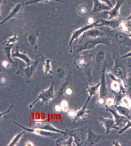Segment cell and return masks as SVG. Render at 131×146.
<instances>
[{
  "mask_svg": "<svg viewBox=\"0 0 131 146\" xmlns=\"http://www.w3.org/2000/svg\"><path fill=\"white\" fill-rule=\"evenodd\" d=\"M115 64L112 69L111 72L117 78L122 80L124 82V86L128 77L127 71L130 65L126 63L125 60L122 61V58L120 57L119 58L115 57Z\"/></svg>",
  "mask_w": 131,
  "mask_h": 146,
  "instance_id": "8992f818",
  "label": "cell"
},
{
  "mask_svg": "<svg viewBox=\"0 0 131 146\" xmlns=\"http://www.w3.org/2000/svg\"><path fill=\"white\" fill-rule=\"evenodd\" d=\"M76 111H75L73 109H70L68 111V115L73 120L76 116Z\"/></svg>",
  "mask_w": 131,
  "mask_h": 146,
  "instance_id": "8d00e7d4",
  "label": "cell"
},
{
  "mask_svg": "<svg viewBox=\"0 0 131 146\" xmlns=\"http://www.w3.org/2000/svg\"><path fill=\"white\" fill-rule=\"evenodd\" d=\"M19 38L17 36V33H15L12 37L9 38L7 40L5 41L3 43V45H7L11 44H15L19 40Z\"/></svg>",
  "mask_w": 131,
  "mask_h": 146,
  "instance_id": "4dcf8cb0",
  "label": "cell"
},
{
  "mask_svg": "<svg viewBox=\"0 0 131 146\" xmlns=\"http://www.w3.org/2000/svg\"><path fill=\"white\" fill-rule=\"evenodd\" d=\"M105 107L106 111L110 112L113 115L116 126L122 128L125 127L126 123V120L127 118L124 116L121 115L114 109L109 108L108 106L106 105Z\"/></svg>",
  "mask_w": 131,
  "mask_h": 146,
  "instance_id": "2e32d148",
  "label": "cell"
},
{
  "mask_svg": "<svg viewBox=\"0 0 131 146\" xmlns=\"http://www.w3.org/2000/svg\"><path fill=\"white\" fill-rule=\"evenodd\" d=\"M129 75L131 76V72H130V73L129 74Z\"/></svg>",
  "mask_w": 131,
  "mask_h": 146,
  "instance_id": "f907efd6",
  "label": "cell"
},
{
  "mask_svg": "<svg viewBox=\"0 0 131 146\" xmlns=\"http://www.w3.org/2000/svg\"><path fill=\"white\" fill-rule=\"evenodd\" d=\"M102 3H105L106 4H107V5L108 6L110 7L111 8L113 7V5L111 0H99Z\"/></svg>",
  "mask_w": 131,
  "mask_h": 146,
  "instance_id": "74e56055",
  "label": "cell"
},
{
  "mask_svg": "<svg viewBox=\"0 0 131 146\" xmlns=\"http://www.w3.org/2000/svg\"><path fill=\"white\" fill-rule=\"evenodd\" d=\"M127 96L128 97V98H129L131 100V92L130 94H129L128 95V96Z\"/></svg>",
  "mask_w": 131,
  "mask_h": 146,
  "instance_id": "7dc6e473",
  "label": "cell"
},
{
  "mask_svg": "<svg viewBox=\"0 0 131 146\" xmlns=\"http://www.w3.org/2000/svg\"><path fill=\"white\" fill-rule=\"evenodd\" d=\"M125 0H116V5L110 10L106 11L104 14L108 15L107 20L115 19L120 16V9L122 5L125 3Z\"/></svg>",
  "mask_w": 131,
  "mask_h": 146,
  "instance_id": "9a60e30c",
  "label": "cell"
},
{
  "mask_svg": "<svg viewBox=\"0 0 131 146\" xmlns=\"http://www.w3.org/2000/svg\"><path fill=\"white\" fill-rule=\"evenodd\" d=\"M120 143L119 141L118 140H115L112 142V145L114 146H121V145H120Z\"/></svg>",
  "mask_w": 131,
  "mask_h": 146,
  "instance_id": "60d3db41",
  "label": "cell"
},
{
  "mask_svg": "<svg viewBox=\"0 0 131 146\" xmlns=\"http://www.w3.org/2000/svg\"><path fill=\"white\" fill-rule=\"evenodd\" d=\"M12 58L16 57L19 58L23 60L25 62L27 66H30L34 63V61L31 60L27 54L26 52H23L21 53L19 51V47L17 46L15 52H12L11 54Z\"/></svg>",
  "mask_w": 131,
  "mask_h": 146,
  "instance_id": "44dd1931",
  "label": "cell"
},
{
  "mask_svg": "<svg viewBox=\"0 0 131 146\" xmlns=\"http://www.w3.org/2000/svg\"><path fill=\"white\" fill-rule=\"evenodd\" d=\"M93 7L91 11V14L92 15H98L100 13L103 11H108L110 10L112 8L106 5L104 3H102L99 0H93Z\"/></svg>",
  "mask_w": 131,
  "mask_h": 146,
  "instance_id": "d6986e66",
  "label": "cell"
},
{
  "mask_svg": "<svg viewBox=\"0 0 131 146\" xmlns=\"http://www.w3.org/2000/svg\"><path fill=\"white\" fill-rule=\"evenodd\" d=\"M103 44L110 46V41L108 38L101 36L96 38H92L86 37L78 44L72 46V53L73 55L76 56L78 53L84 51L92 49L96 46L99 44Z\"/></svg>",
  "mask_w": 131,
  "mask_h": 146,
  "instance_id": "7a4b0ae2",
  "label": "cell"
},
{
  "mask_svg": "<svg viewBox=\"0 0 131 146\" xmlns=\"http://www.w3.org/2000/svg\"><path fill=\"white\" fill-rule=\"evenodd\" d=\"M13 123L14 124L17 125L19 127L24 129L25 131L30 133H32L37 135L49 137L52 138L53 139H57L59 138L61 136V133H60L53 132V131H47V130H42V129H35V128H29L26 127L20 124L19 123L13 121Z\"/></svg>",
  "mask_w": 131,
  "mask_h": 146,
  "instance_id": "8fae6325",
  "label": "cell"
},
{
  "mask_svg": "<svg viewBox=\"0 0 131 146\" xmlns=\"http://www.w3.org/2000/svg\"><path fill=\"white\" fill-rule=\"evenodd\" d=\"M126 124L125 125V126L124 127L121 129L120 130L118 131V133L122 134L125 131H126L130 128H131V120H129L126 119Z\"/></svg>",
  "mask_w": 131,
  "mask_h": 146,
  "instance_id": "836d02e7",
  "label": "cell"
},
{
  "mask_svg": "<svg viewBox=\"0 0 131 146\" xmlns=\"http://www.w3.org/2000/svg\"><path fill=\"white\" fill-rule=\"evenodd\" d=\"M100 76L101 85L100 87L99 96L98 104L101 105L105 102V100L108 98L109 93L107 88L106 78V64H104Z\"/></svg>",
  "mask_w": 131,
  "mask_h": 146,
  "instance_id": "9c48e42d",
  "label": "cell"
},
{
  "mask_svg": "<svg viewBox=\"0 0 131 146\" xmlns=\"http://www.w3.org/2000/svg\"><path fill=\"white\" fill-rule=\"evenodd\" d=\"M98 119L101 125L106 128V135H108L109 133L112 129H116L118 130H121L120 128L116 126L115 119L112 117L106 118L101 116L99 117Z\"/></svg>",
  "mask_w": 131,
  "mask_h": 146,
  "instance_id": "5bb4252c",
  "label": "cell"
},
{
  "mask_svg": "<svg viewBox=\"0 0 131 146\" xmlns=\"http://www.w3.org/2000/svg\"><path fill=\"white\" fill-rule=\"evenodd\" d=\"M82 54L78 53L76 55L74 64L78 69L83 71L87 75L88 80L91 82L92 63L90 56L83 52Z\"/></svg>",
  "mask_w": 131,
  "mask_h": 146,
  "instance_id": "3957f363",
  "label": "cell"
},
{
  "mask_svg": "<svg viewBox=\"0 0 131 146\" xmlns=\"http://www.w3.org/2000/svg\"><path fill=\"white\" fill-rule=\"evenodd\" d=\"M25 146H33L34 145L32 142L31 141H28L26 142L25 143Z\"/></svg>",
  "mask_w": 131,
  "mask_h": 146,
  "instance_id": "ee69618b",
  "label": "cell"
},
{
  "mask_svg": "<svg viewBox=\"0 0 131 146\" xmlns=\"http://www.w3.org/2000/svg\"><path fill=\"white\" fill-rule=\"evenodd\" d=\"M43 63V70H44L45 75L50 73L51 74L52 73V65L51 64V60L50 59H47L45 61H44Z\"/></svg>",
  "mask_w": 131,
  "mask_h": 146,
  "instance_id": "83f0119b",
  "label": "cell"
},
{
  "mask_svg": "<svg viewBox=\"0 0 131 146\" xmlns=\"http://www.w3.org/2000/svg\"><path fill=\"white\" fill-rule=\"evenodd\" d=\"M55 111H57V112H60V111L62 110L60 106L59 105H56L55 106Z\"/></svg>",
  "mask_w": 131,
  "mask_h": 146,
  "instance_id": "7bdbcfd3",
  "label": "cell"
},
{
  "mask_svg": "<svg viewBox=\"0 0 131 146\" xmlns=\"http://www.w3.org/2000/svg\"><path fill=\"white\" fill-rule=\"evenodd\" d=\"M125 20H131V14L127 18L125 19Z\"/></svg>",
  "mask_w": 131,
  "mask_h": 146,
  "instance_id": "bcb514c9",
  "label": "cell"
},
{
  "mask_svg": "<svg viewBox=\"0 0 131 146\" xmlns=\"http://www.w3.org/2000/svg\"><path fill=\"white\" fill-rule=\"evenodd\" d=\"M65 93L67 95L70 96L72 94V90L70 88H68L66 89V91H65Z\"/></svg>",
  "mask_w": 131,
  "mask_h": 146,
  "instance_id": "f35d334b",
  "label": "cell"
},
{
  "mask_svg": "<svg viewBox=\"0 0 131 146\" xmlns=\"http://www.w3.org/2000/svg\"><path fill=\"white\" fill-rule=\"evenodd\" d=\"M25 5L24 3L22 2L16 3L12 7L8 16L1 22V25L12 18L21 19L22 17V12L25 7Z\"/></svg>",
  "mask_w": 131,
  "mask_h": 146,
  "instance_id": "7c38bea8",
  "label": "cell"
},
{
  "mask_svg": "<svg viewBox=\"0 0 131 146\" xmlns=\"http://www.w3.org/2000/svg\"><path fill=\"white\" fill-rule=\"evenodd\" d=\"M91 98V97L89 96L84 105L82 108L78 109V111H76V116L73 120V122H75L77 120H81V119L85 120L86 119L87 115L90 113V111L87 110V108Z\"/></svg>",
  "mask_w": 131,
  "mask_h": 146,
  "instance_id": "ffe728a7",
  "label": "cell"
},
{
  "mask_svg": "<svg viewBox=\"0 0 131 146\" xmlns=\"http://www.w3.org/2000/svg\"><path fill=\"white\" fill-rule=\"evenodd\" d=\"M60 106L63 112H68L69 111V104L68 101L66 100H63L60 103Z\"/></svg>",
  "mask_w": 131,
  "mask_h": 146,
  "instance_id": "e575fe53",
  "label": "cell"
},
{
  "mask_svg": "<svg viewBox=\"0 0 131 146\" xmlns=\"http://www.w3.org/2000/svg\"><path fill=\"white\" fill-rule=\"evenodd\" d=\"M74 139L72 137H69L68 140L60 139L55 142V145L57 146H72Z\"/></svg>",
  "mask_w": 131,
  "mask_h": 146,
  "instance_id": "484cf974",
  "label": "cell"
},
{
  "mask_svg": "<svg viewBox=\"0 0 131 146\" xmlns=\"http://www.w3.org/2000/svg\"><path fill=\"white\" fill-rule=\"evenodd\" d=\"M105 35L106 34L100 30L94 28L84 32L82 37L79 42H81L86 37L96 38L101 36H105Z\"/></svg>",
  "mask_w": 131,
  "mask_h": 146,
  "instance_id": "7402d4cb",
  "label": "cell"
},
{
  "mask_svg": "<svg viewBox=\"0 0 131 146\" xmlns=\"http://www.w3.org/2000/svg\"><path fill=\"white\" fill-rule=\"evenodd\" d=\"M115 104V101L114 98H107L106 99V105L108 106H110L112 105Z\"/></svg>",
  "mask_w": 131,
  "mask_h": 146,
  "instance_id": "d590c367",
  "label": "cell"
},
{
  "mask_svg": "<svg viewBox=\"0 0 131 146\" xmlns=\"http://www.w3.org/2000/svg\"><path fill=\"white\" fill-rule=\"evenodd\" d=\"M101 85V82L97 84H90L86 88V92L89 94L90 96L92 97L97 95Z\"/></svg>",
  "mask_w": 131,
  "mask_h": 146,
  "instance_id": "cb8c5ba5",
  "label": "cell"
},
{
  "mask_svg": "<svg viewBox=\"0 0 131 146\" xmlns=\"http://www.w3.org/2000/svg\"><path fill=\"white\" fill-rule=\"evenodd\" d=\"M106 57V53L103 50L99 51L96 54L95 61L97 64H100L104 62Z\"/></svg>",
  "mask_w": 131,
  "mask_h": 146,
  "instance_id": "f1b7e54d",
  "label": "cell"
},
{
  "mask_svg": "<svg viewBox=\"0 0 131 146\" xmlns=\"http://www.w3.org/2000/svg\"><path fill=\"white\" fill-rule=\"evenodd\" d=\"M114 106H115L116 111L120 114L126 117L128 119H130V113L131 111L130 108L121 105H116L114 104Z\"/></svg>",
  "mask_w": 131,
  "mask_h": 146,
  "instance_id": "d4e9b609",
  "label": "cell"
},
{
  "mask_svg": "<svg viewBox=\"0 0 131 146\" xmlns=\"http://www.w3.org/2000/svg\"><path fill=\"white\" fill-rule=\"evenodd\" d=\"M128 36L131 39V33H128Z\"/></svg>",
  "mask_w": 131,
  "mask_h": 146,
  "instance_id": "c3c4849f",
  "label": "cell"
},
{
  "mask_svg": "<svg viewBox=\"0 0 131 146\" xmlns=\"http://www.w3.org/2000/svg\"><path fill=\"white\" fill-rule=\"evenodd\" d=\"M102 25V22L101 19H98L95 22L90 23L89 24L84 25L82 27L80 28L77 29V30H75L72 32L71 38H70V41L69 42V45L70 47V53H72V43L74 41L76 40L77 41L79 37L82 35V34H83L84 32L90 29L98 27H101Z\"/></svg>",
  "mask_w": 131,
  "mask_h": 146,
  "instance_id": "52a82bcc",
  "label": "cell"
},
{
  "mask_svg": "<svg viewBox=\"0 0 131 146\" xmlns=\"http://www.w3.org/2000/svg\"><path fill=\"white\" fill-rule=\"evenodd\" d=\"M115 39L121 43H125L127 44L128 43L130 44L131 42V39L128 35L127 33H125V32L118 31L115 33Z\"/></svg>",
  "mask_w": 131,
  "mask_h": 146,
  "instance_id": "603a6c76",
  "label": "cell"
},
{
  "mask_svg": "<svg viewBox=\"0 0 131 146\" xmlns=\"http://www.w3.org/2000/svg\"><path fill=\"white\" fill-rule=\"evenodd\" d=\"M15 44H11L7 45H3V58L4 61H6L9 63L11 66L12 67H16L18 66L17 62H14L12 59L11 56V50Z\"/></svg>",
  "mask_w": 131,
  "mask_h": 146,
  "instance_id": "ac0fdd59",
  "label": "cell"
},
{
  "mask_svg": "<svg viewBox=\"0 0 131 146\" xmlns=\"http://www.w3.org/2000/svg\"><path fill=\"white\" fill-rule=\"evenodd\" d=\"M25 133V131H22V132L19 133L16 135L15 136L12 140H11V142L9 143L8 146H15L18 144L19 141L21 140V137Z\"/></svg>",
  "mask_w": 131,
  "mask_h": 146,
  "instance_id": "4316f807",
  "label": "cell"
},
{
  "mask_svg": "<svg viewBox=\"0 0 131 146\" xmlns=\"http://www.w3.org/2000/svg\"><path fill=\"white\" fill-rule=\"evenodd\" d=\"M50 1H54L60 2V3H63V2L61 0H32L24 3V4L25 5H27L37 4L38 3H47Z\"/></svg>",
  "mask_w": 131,
  "mask_h": 146,
  "instance_id": "1f68e13d",
  "label": "cell"
},
{
  "mask_svg": "<svg viewBox=\"0 0 131 146\" xmlns=\"http://www.w3.org/2000/svg\"><path fill=\"white\" fill-rule=\"evenodd\" d=\"M7 0H4V4H6L7 3Z\"/></svg>",
  "mask_w": 131,
  "mask_h": 146,
  "instance_id": "681fc988",
  "label": "cell"
},
{
  "mask_svg": "<svg viewBox=\"0 0 131 146\" xmlns=\"http://www.w3.org/2000/svg\"><path fill=\"white\" fill-rule=\"evenodd\" d=\"M105 139L102 135H98L94 132L90 126H88L87 136V146H94Z\"/></svg>",
  "mask_w": 131,
  "mask_h": 146,
  "instance_id": "e0dca14e",
  "label": "cell"
},
{
  "mask_svg": "<svg viewBox=\"0 0 131 146\" xmlns=\"http://www.w3.org/2000/svg\"><path fill=\"white\" fill-rule=\"evenodd\" d=\"M33 122L35 124V126L33 128L35 129H41L47 131L60 133L63 134L64 136L66 134V131H61L55 127L47 120H36L33 121Z\"/></svg>",
  "mask_w": 131,
  "mask_h": 146,
  "instance_id": "4fadbf2b",
  "label": "cell"
},
{
  "mask_svg": "<svg viewBox=\"0 0 131 146\" xmlns=\"http://www.w3.org/2000/svg\"><path fill=\"white\" fill-rule=\"evenodd\" d=\"M44 58L42 54H38L35 57L34 63L30 66L24 68L21 66L16 72L17 74L22 76L27 83H29L32 81L36 72L37 67L40 62H44Z\"/></svg>",
  "mask_w": 131,
  "mask_h": 146,
  "instance_id": "277c9868",
  "label": "cell"
},
{
  "mask_svg": "<svg viewBox=\"0 0 131 146\" xmlns=\"http://www.w3.org/2000/svg\"><path fill=\"white\" fill-rule=\"evenodd\" d=\"M55 83L51 81V83L50 88L47 90H43L40 94L37 96V97L36 100L29 106L30 109H32L33 106L39 100H41V105L43 106L44 104H47L51 100L55 98L54 87Z\"/></svg>",
  "mask_w": 131,
  "mask_h": 146,
  "instance_id": "ba28073f",
  "label": "cell"
},
{
  "mask_svg": "<svg viewBox=\"0 0 131 146\" xmlns=\"http://www.w3.org/2000/svg\"><path fill=\"white\" fill-rule=\"evenodd\" d=\"M87 125L73 130L66 129V134L65 136H70L74 139V141L77 146H87L88 129Z\"/></svg>",
  "mask_w": 131,
  "mask_h": 146,
  "instance_id": "5b68a950",
  "label": "cell"
},
{
  "mask_svg": "<svg viewBox=\"0 0 131 146\" xmlns=\"http://www.w3.org/2000/svg\"><path fill=\"white\" fill-rule=\"evenodd\" d=\"M1 83L5 84V82H7L6 78L4 77V76L1 77Z\"/></svg>",
  "mask_w": 131,
  "mask_h": 146,
  "instance_id": "f6af8a7d",
  "label": "cell"
},
{
  "mask_svg": "<svg viewBox=\"0 0 131 146\" xmlns=\"http://www.w3.org/2000/svg\"><path fill=\"white\" fill-rule=\"evenodd\" d=\"M51 65L52 73L50 76L51 81L63 83L70 80L72 70L69 64L53 61L51 63Z\"/></svg>",
  "mask_w": 131,
  "mask_h": 146,
  "instance_id": "6da1fadb",
  "label": "cell"
},
{
  "mask_svg": "<svg viewBox=\"0 0 131 146\" xmlns=\"http://www.w3.org/2000/svg\"><path fill=\"white\" fill-rule=\"evenodd\" d=\"M39 33L37 31H33L28 29L24 33L23 42L27 46L34 50L38 48V37Z\"/></svg>",
  "mask_w": 131,
  "mask_h": 146,
  "instance_id": "30bf717a",
  "label": "cell"
},
{
  "mask_svg": "<svg viewBox=\"0 0 131 146\" xmlns=\"http://www.w3.org/2000/svg\"><path fill=\"white\" fill-rule=\"evenodd\" d=\"M69 82V80L63 82L62 84L58 90L57 95L59 96H61L65 93V91H66V89L67 88Z\"/></svg>",
  "mask_w": 131,
  "mask_h": 146,
  "instance_id": "d6a6232c",
  "label": "cell"
},
{
  "mask_svg": "<svg viewBox=\"0 0 131 146\" xmlns=\"http://www.w3.org/2000/svg\"><path fill=\"white\" fill-rule=\"evenodd\" d=\"M13 106H12L11 107H10V108L9 109V110H8V111H5V112H4V113H1V119H2V117L3 116V115H5V114H6V113H8L9 112H10V111H11V109H12V108H13Z\"/></svg>",
  "mask_w": 131,
  "mask_h": 146,
  "instance_id": "b9f144b4",
  "label": "cell"
},
{
  "mask_svg": "<svg viewBox=\"0 0 131 146\" xmlns=\"http://www.w3.org/2000/svg\"><path fill=\"white\" fill-rule=\"evenodd\" d=\"M121 27H122L126 32L131 33V20L124 19L122 22Z\"/></svg>",
  "mask_w": 131,
  "mask_h": 146,
  "instance_id": "f546056e",
  "label": "cell"
},
{
  "mask_svg": "<svg viewBox=\"0 0 131 146\" xmlns=\"http://www.w3.org/2000/svg\"><path fill=\"white\" fill-rule=\"evenodd\" d=\"M120 57L122 58H126L128 57H131V50L128 52V53H126V54L123 56H120Z\"/></svg>",
  "mask_w": 131,
  "mask_h": 146,
  "instance_id": "ab89813d",
  "label": "cell"
}]
</instances>
